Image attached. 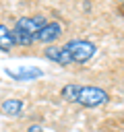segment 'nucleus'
Here are the masks:
<instances>
[{
  "instance_id": "f257e3e1",
  "label": "nucleus",
  "mask_w": 124,
  "mask_h": 132,
  "mask_svg": "<svg viewBox=\"0 0 124 132\" xmlns=\"http://www.w3.org/2000/svg\"><path fill=\"white\" fill-rule=\"evenodd\" d=\"M48 23V19L43 14H33V16H21L12 29V37L17 45H31L33 41H37V33L41 31V27Z\"/></svg>"
},
{
  "instance_id": "f03ea898",
  "label": "nucleus",
  "mask_w": 124,
  "mask_h": 132,
  "mask_svg": "<svg viewBox=\"0 0 124 132\" xmlns=\"http://www.w3.org/2000/svg\"><path fill=\"white\" fill-rule=\"evenodd\" d=\"M110 95L107 91L99 89V87H93V85H76V93H74V103L83 105V107H99L103 103H107Z\"/></svg>"
},
{
  "instance_id": "7ed1b4c3",
  "label": "nucleus",
  "mask_w": 124,
  "mask_h": 132,
  "mask_svg": "<svg viewBox=\"0 0 124 132\" xmlns=\"http://www.w3.org/2000/svg\"><path fill=\"white\" fill-rule=\"evenodd\" d=\"M66 50L74 64H85L95 56V45L87 39H70L66 43Z\"/></svg>"
},
{
  "instance_id": "20e7f679",
  "label": "nucleus",
  "mask_w": 124,
  "mask_h": 132,
  "mask_svg": "<svg viewBox=\"0 0 124 132\" xmlns=\"http://www.w3.org/2000/svg\"><path fill=\"white\" fill-rule=\"evenodd\" d=\"M60 35H62V25H60L58 21H48V23L41 27V31L37 33V41L52 45Z\"/></svg>"
},
{
  "instance_id": "39448f33",
  "label": "nucleus",
  "mask_w": 124,
  "mask_h": 132,
  "mask_svg": "<svg viewBox=\"0 0 124 132\" xmlns=\"http://www.w3.org/2000/svg\"><path fill=\"white\" fill-rule=\"evenodd\" d=\"M43 54H45V58H50L52 62H56V64H60V66H70V64H74L72 58H70V54H68V50H66V45H48Z\"/></svg>"
},
{
  "instance_id": "423d86ee",
  "label": "nucleus",
  "mask_w": 124,
  "mask_h": 132,
  "mask_svg": "<svg viewBox=\"0 0 124 132\" xmlns=\"http://www.w3.org/2000/svg\"><path fill=\"white\" fill-rule=\"evenodd\" d=\"M8 76H12L14 80H33V78H39L43 72L37 70V68H23V70H6Z\"/></svg>"
},
{
  "instance_id": "0eeeda50",
  "label": "nucleus",
  "mask_w": 124,
  "mask_h": 132,
  "mask_svg": "<svg viewBox=\"0 0 124 132\" xmlns=\"http://www.w3.org/2000/svg\"><path fill=\"white\" fill-rule=\"evenodd\" d=\"M0 109H2L4 116H8V118H17V116L21 113V109H23V101H21V99H6V101H2Z\"/></svg>"
},
{
  "instance_id": "6e6552de",
  "label": "nucleus",
  "mask_w": 124,
  "mask_h": 132,
  "mask_svg": "<svg viewBox=\"0 0 124 132\" xmlns=\"http://www.w3.org/2000/svg\"><path fill=\"white\" fill-rule=\"evenodd\" d=\"M14 37H12V31L4 25H0V50L2 52H10L14 47Z\"/></svg>"
},
{
  "instance_id": "1a4fd4ad",
  "label": "nucleus",
  "mask_w": 124,
  "mask_h": 132,
  "mask_svg": "<svg viewBox=\"0 0 124 132\" xmlns=\"http://www.w3.org/2000/svg\"><path fill=\"white\" fill-rule=\"evenodd\" d=\"M27 132H43V128H41V126H29Z\"/></svg>"
},
{
  "instance_id": "9d476101",
  "label": "nucleus",
  "mask_w": 124,
  "mask_h": 132,
  "mask_svg": "<svg viewBox=\"0 0 124 132\" xmlns=\"http://www.w3.org/2000/svg\"><path fill=\"white\" fill-rule=\"evenodd\" d=\"M120 2H122V4H124V0H120Z\"/></svg>"
}]
</instances>
